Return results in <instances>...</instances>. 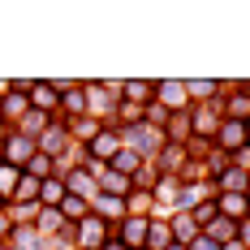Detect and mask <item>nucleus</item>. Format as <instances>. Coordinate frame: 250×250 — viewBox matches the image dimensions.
I'll use <instances>...</instances> for the list:
<instances>
[{
  "mask_svg": "<svg viewBox=\"0 0 250 250\" xmlns=\"http://www.w3.org/2000/svg\"><path fill=\"white\" fill-rule=\"evenodd\" d=\"M121 134H129V151H138V155H151V151L164 147V129H160V125H147V121L129 125Z\"/></svg>",
  "mask_w": 250,
  "mask_h": 250,
  "instance_id": "f257e3e1",
  "label": "nucleus"
},
{
  "mask_svg": "<svg viewBox=\"0 0 250 250\" xmlns=\"http://www.w3.org/2000/svg\"><path fill=\"white\" fill-rule=\"evenodd\" d=\"M125 143H121V129H100L91 143H86V151H91V164H108L117 151H121Z\"/></svg>",
  "mask_w": 250,
  "mask_h": 250,
  "instance_id": "f03ea898",
  "label": "nucleus"
},
{
  "mask_svg": "<svg viewBox=\"0 0 250 250\" xmlns=\"http://www.w3.org/2000/svg\"><path fill=\"white\" fill-rule=\"evenodd\" d=\"M74 237L82 250H100L104 242H108V225L104 220H95V216H86V220H78L74 225Z\"/></svg>",
  "mask_w": 250,
  "mask_h": 250,
  "instance_id": "7ed1b4c3",
  "label": "nucleus"
},
{
  "mask_svg": "<svg viewBox=\"0 0 250 250\" xmlns=\"http://www.w3.org/2000/svg\"><path fill=\"white\" fill-rule=\"evenodd\" d=\"M155 104L164 112H186L190 100H186V82H155Z\"/></svg>",
  "mask_w": 250,
  "mask_h": 250,
  "instance_id": "20e7f679",
  "label": "nucleus"
},
{
  "mask_svg": "<svg viewBox=\"0 0 250 250\" xmlns=\"http://www.w3.org/2000/svg\"><path fill=\"white\" fill-rule=\"evenodd\" d=\"M250 138H246V121H220V129H216V147L220 151H237V147H246Z\"/></svg>",
  "mask_w": 250,
  "mask_h": 250,
  "instance_id": "39448f33",
  "label": "nucleus"
},
{
  "mask_svg": "<svg viewBox=\"0 0 250 250\" xmlns=\"http://www.w3.org/2000/svg\"><path fill=\"white\" fill-rule=\"evenodd\" d=\"M216 216L242 225V220L250 216V199H246V194H220V199H216Z\"/></svg>",
  "mask_w": 250,
  "mask_h": 250,
  "instance_id": "423d86ee",
  "label": "nucleus"
},
{
  "mask_svg": "<svg viewBox=\"0 0 250 250\" xmlns=\"http://www.w3.org/2000/svg\"><path fill=\"white\" fill-rule=\"evenodd\" d=\"M95 220H104V225H121L125 220V199H112V194H95Z\"/></svg>",
  "mask_w": 250,
  "mask_h": 250,
  "instance_id": "0eeeda50",
  "label": "nucleus"
},
{
  "mask_svg": "<svg viewBox=\"0 0 250 250\" xmlns=\"http://www.w3.org/2000/svg\"><path fill=\"white\" fill-rule=\"evenodd\" d=\"M65 143H69V134H65L61 125H48V129H43V134L35 138V151H43V155L52 160L56 151H65Z\"/></svg>",
  "mask_w": 250,
  "mask_h": 250,
  "instance_id": "6e6552de",
  "label": "nucleus"
},
{
  "mask_svg": "<svg viewBox=\"0 0 250 250\" xmlns=\"http://www.w3.org/2000/svg\"><path fill=\"white\" fill-rule=\"evenodd\" d=\"M190 134H194V129H190V112L168 117V125H164V143H177V147H181V143H190Z\"/></svg>",
  "mask_w": 250,
  "mask_h": 250,
  "instance_id": "1a4fd4ad",
  "label": "nucleus"
},
{
  "mask_svg": "<svg viewBox=\"0 0 250 250\" xmlns=\"http://www.w3.org/2000/svg\"><path fill=\"white\" fill-rule=\"evenodd\" d=\"M108 168H112V173H121V177H134L138 168H143V155H138V151H129V147H121L112 160H108Z\"/></svg>",
  "mask_w": 250,
  "mask_h": 250,
  "instance_id": "9d476101",
  "label": "nucleus"
},
{
  "mask_svg": "<svg viewBox=\"0 0 250 250\" xmlns=\"http://www.w3.org/2000/svg\"><path fill=\"white\" fill-rule=\"evenodd\" d=\"M9 246L13 250H43V237L35 233V225H18L9 233Z\"/></svg>",
  "mask_w": 250,
  "mask_h": 250,
  "instance_id": "9b49d317",
  "label": "nucleus"
},
{
  "mask_svg": "<svg viewBox=\"0 0 250 250\" xmlns=\"http://www.w3.org/2000/svg\"><path fill=\"white\" fill-rule=\"evenodd\" d=\"M203 237H207V242H216V246H225V242H233V237H237V225H233V220H225V216H216L211 225L203 229Z\"/></svg>",
  "mask_w": 250,
  "mask_h": 250,
  "instance_id": "f8f14e48",
  "label": "nucleus"
},
{
  "mask_svg": "<svg viewBox=\"0 0 250 250\" xmlns=\"http://www.w3.org/2000/svg\"><path fill=\"white\" fill-rule=\"evenodd\" d=\"M56 211H61V220H69V225H78V220H86V216H91V207H86V199H78V194H65Z\"/></svg>",
  "mask_w": 250,
  "mask_h": 250,
  "instance_id": "ddd939ff",
  "label": "nucleus"
},
{
  "mask_svg": "<svg viewBox=\"0 0 250 250\" xmlns=\"http://www.w3.org/2000/svg\"><path fill=\"white\" fill-rule=\"evenodd\" d=\"M121 95H125V104L143 108V104H151V95H155V82H121Z\"/></svg>",
  "mask_w": 250,
  "mask_h": 250,
  "instance_id": "4468645a",
  "label": "nucleus"
},
{
  "mask_svg": "<svg viewBox=\"0 0 250 250\" xmlns=\"http://www.w3.org/2000/svg\"><path fill=\"white\" fill-rule=\"evenodd\" d=\"M61 199H65V181L61 177L39 181V207H61Z\"/></svg>",
  "mask_w": 250,
  "mask_h": 250,
  "instance_id": "2eb2a0df",
  "label": "nucleus"
},
{
  "mask_svg": "<svg viewBox=\"0 0 250 250\" xmlns=\"http://www.w3.org/2000/svg\"><path fill=\"white\" fill-rule=\"evenodd\" d=\"M168 233H177V237H173L177 246H190V242L199 237V225H194V220H190V216L181 211V216H173V225H168Z\"/></svg>",
  "mask_w": 250,
  "mask_h": 250,
  "instance_id": "dca6fc26",
  "label": "nucleus"
},
{
  "mask_svg": "<svg viewBox=\"0 0 250 250\" xmlns=\"http://www.w3.org/2000/svg\"><path fill=\"white\" fill-rule=\"evenodd\" d=\"M61 211H56V207H39V216H35V233H39V237H52V233H61Z\"/></svg>",
  "mask_w": 250,
  "mask_h": 250,
  "instance_id": "f3484780",
  "label": "nucleus"
},
{
  "mask_svg": "<svg viewBox=\"0 0 250 250\" xmlns=\"http://www.w3.org/2000/svg\"><path fill=\"white\" fill-rule=\"evenodd\" d=\"M125 216H151V190H129L125 194Z\"/></svg>",
  "mask_w": 250,
  "mask_h": 250,
  "instance_id": "a211bd4d",
  "label": "nucleus"
},
{
  "mask_svg": "<svg viewBox=\"0 0 250 250\" xmlns=\"http://www.w3.org/2000/svg\"><path fill=\"white\" fill-rule=\"evenodd\" d=\"M164 246H173V233H168V225L151 220V225H147V242H143V250H164Z\"/></svg>",
  "mask_w": 250,
  "mask_h": 250,
  "instance_id": "6ab92c4d",
  "label": "nucleus"
},
{
  "mask_svg": "<svg viewBox=\"0 0 250 250\" xmlns=\"http://www.w3.org/2000/svg\"><path fill=\"white\" fill-rule=\"evenodd\" d=\"M216 91H220V82H211V78H194V82H186V100H199V104H207Z\"/></svg>",
  "mask_w": 250,
  "mask_h": 250,
  "instance_id": "aec40b11",
  "label": "nucleus"
},
{
  "mask_svg": "<svg viewBox=\"0 0 250 250\" xmlns=\"http://www.w3.org/2000/svg\"><path fill=\"white\" fill-rule=\"evenodd\" d=\"M48 125H52V121L43 117V112H35V108H26V117H22V129H18V134H26V138L35 143V138H39V134H43Z\"/></svg>",
  "mask_w": 250,
  "mask_h": 250,
  "instance_id": "412c9836",
  "label": "nucleus"
},
{
  "mask_svg": "<svg viewBox=\"0 0 250 250\" xmlns=\"http://www.w3.org/2000/svg\"><path fill=\"white\" fill-rule=\"evenodd\" d=\"M220 190L225 194H246V168L237 164V168H225L220 173Z\"/></svg>",
  "mask_w": 250,
  "mask_h": 250,
  "instance_id": "4be33fe9",
  "label": "nucleus"
},
{
  "mask_svg": "<svg viewBox=\"0 0 250 250\" xmlns=\"http://www.w3.org/2000/svg\"><path fill=\"white\" fill-rule=\"evenodd\" d=\"M177 190H181V181H177V177H155V194H151V203H164V207H168V199H177Z\"/></svg>",
  "mask_w": 250,
  "mask_h": 250,
  "instance_id": "5701e85b",
  "label": "nucleus"
},
{
  "mask_svg": "<svg viewBox=\"0 0 250 250\" xmlns=\"http://www.w3.org/2000/svg\"><path fill=\"white\" fill-rule=\"evenodd\" d=\"M22 173H26V177H35V181H48V177H52V160L43 155V151H35V155L26 160Z\"/></svg>",
  "mask_w": 250,
  "mask_h": 250,
  "instance_id": "b1692460",
  "label": "nucleus"
},
{
  "mask_svg": "<svg viewBox=\"0 0 250 250\" xmlns=\"http://www.w3.org/2000/svg\"><path fill=\"white\" fill-rule=\"evenodd\" d=\"M26 95H13V91H4V100H0V112L9 117V121H18V117H26Z\"/></svg>",
  "mask_w": 250,
  "mask_h": 250,
  "instance_id": "393cba45",
  "label": "nucleus"
},
{
  "mask_svg": "<svg viewBox=\"0 0 250 250\" xmlns=\"http://www.w3.org/2000/svg\"><path fill=\"white\" fill-rule=\"evenodd\" d=\"M229 121H250V86H246V95L237 91V95L229 100Z\"/></svg>",
  "mask_w": 250,
  "mask_h": 250,
  "instance_id": "a878e982",
  "label": "nucleus"
},
{
  "mask_svg": "<svg viewBox=\"0 0 250 250\" xmlns=\"http://www.w3.org/2000/svg\"><path fill=\"white\" fill-rule=\"evenodd\" d=\"M4 216H9V225H13V220L26 225V220H35V216H39V203H9V211H4Z\"/></svg>",
  "mask_w": 250,
  "mask_h": 250,
  "instance_id": "bb28decb",
  "label": "nucleus"
},
{
  "mask_svg": "<svg viewBox=\"0 0 250 250\" xmlns=\"http://www.w3.org/2000/svg\"><path fill=\"white\" fill-rule=\"evenodd\" d=\"M95 134H100V121H91V117H78V121H74V138L82 143V147H86Z\"/></svg>",
  "mask_w": 250,
  "mask_h": 250,
  "instance_id": "cd10ccee",
  "label": "nucleus"
},
{
  "mask_svg": "<svg viewBox=\"0 0 250 250\" xmlns=\"http://www.w3.org/2000/svg\"><path fill=\"white\" fill-rule=\"evenodd\" d=\"M186 250H220V246H216V242H207V237H203V233H199V237H194V242H190V246H186Z\"/></svg>",
  "mask_w": 250,
  "mask_h": 250,
  "instance_id": "c85d7f7f",
  "label": "nucleus"
},
{
  "mask_svg": "<svg viewBox=\"0 0 250 250\" xmlns=\"http://www.w3.org/2000/svg\"><path fill=\"white\" fill-rule=\"evenodd\" d=\"M237 242L250 250V220H242V225H237Z\"/></svg>",
  "mask_w": 250,
  "mask_h": 250,
  "instance_id": "c756f323",
  "label": "nucleus"
},
{
  "mask_svg": "<svg viewBox=\"0 0 250 250\" xmlns=\"http://www.w3.org/2000/svg\"><path fill=\"white\" fill-rule=\"evenodd\" d=\"M147 117H151L147 125H155V121H164V117H168V112H164V108H160V104H151V108H147Z\"/></svg>",
  "mask_w": 250,
  "mask_h": 250,
  "instance_id": "7c9ffc66",
  "label": "nucleus"
},
{
  "mask_svg": "<svg viewBox=\"0 0 250 250\" xmlns=\"http://www.w3.org/2000/svg\"><path fill=\"white\" fill-rule=\"evenodd\" d=\"M9 233H13V225H9V216L0 211V242H9Z\"/></svg>",
  "mask_w": 250,
  "mask_h": 250,
  "instance_id": "2f4dec72",
  "label": "nucleus"
},
{
  "mask_svg": "<svg viewBox=\"0 0 250 250\" xmlns=\"http://www.w3.org/2000/svg\"><path fill=\"white\" fill-rule=\"evenodd\" d=\"M100 250H125V246H121V242H117V237H108V242H104Z\"/></svg>",
  "mask_w": 250,
  "mask_h": 250,
  "instance_id": "473e14b6",
  "label": "nucleus"
},
{
  "mask_svg": "<svg viewBox=\"0 0 250 250\" xmlns=\"http://www.w3.org/2000/svg\"><path fill=\"white\" fill-rule=\"evenodd\" d=\"M220 250H246V246H242V242L233 237V242H225V246H220Z\"/></svg>",
  "mask_w": 250,
  "mask_h": 250,
  "instance_id": "72a5a7b5",
  "label": "nucleus"
},
{
  "mask_svg": "<svg viewBox=\"0 0 250 250\" xmlns=\"http://www.w3.org/2000/svg\"><path fill=\"white\" fill-rule=\"evenodd\" d=\"M246 199H250V168H246Z\"/></svg>",
  "mask_w": 250,
  "mask_h": 250,
  "instance_id": "f704fd0d",
  "label": "nucleus"
},
{
  "mask_svg": "<svg viewBox=\"0 0 250 250\" xmlns=\"http://www.w3.org/2000/svg\"><path fill=\"white\" fill-rule=\"evenodd\" d=\"M164 250H186V246H177V242H173V246H164Z\"/></svg>",
  "mask_w": 250,
  "mask_h": 250,
  "instance_id": "c9c22d12",
  "label": "nucleus"
},
{
  "mask_svg": "<svg viewBox=\"0 0 250 250\" xmlns=\"http://www.w3.org/2000/svg\"><path fill=\"white\" fill-rule=\"evenodd\" d=\"M0 250H13V246H9V242H0Z\"/></svg>",
  "mask_w": 250,
  "mask_h": 250,
  "instance_id": "e433bc0d",
  "label": "nucleus"
},
{
  "mask_svg": "<svg viewBox=\"0 0 250 250\" xmlns=\"http://www.w3.org/2000/svg\"><path fill=\"white\" fill-rule=\"evenodd\" d=\"M246 138H250V121H246Z\"/></svg>",
  "mask_w": 250,
  "mask_h": 250,
  "instance_id": "4c0bfd02",
  "label": "nucleus"
},
{
  "mask_svg": "<svg viewBox=\"0 0 250 250\" xmlns=\"http://www.w3.org/2000/svg\"><path fill=\"white\" fill-rule=\"evenodd\" d=\"M246 220H250V216H246Z\"/></svg>",
  "mask_w": 250,
  "mask_h": 250,
  "instance_id": "58836bf2",
  "label": "nucleus"
}]
</instances>
